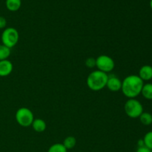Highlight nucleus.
Instances as JSON below:
<instances>
[{
	"label": "nucleus",
	"instance_id": "nucleus-11",
	"mask_svg": "<svg viewBox=\"0 0 152 152\" xmlns=\"http://www.w3.org/2000/svg\"><path fill=\"white\" fill-rule=\"evenodd\" d=\"M5 5L10 11H17L22 6V0H6Z\"/></svg>",
	"mask_w": 152,
	"mask_h": 152
},
{
	"label": "nucleus",
	"instance_id": "nucleus-19",
	"mask_svg": "<svg viewBox=\"0 0 152 152\" xmlns=\"http://www.w3.org/2000/svg\"><path fill=\"white\" fill-rule=\"evenodd\" d=\"M7 25V20L4 16H0V29H4Z\"/></svg>",
	"mask_w": 152,
	"mask_h": 152
},
{
	"label": "nucleus",
	"instance_id": "nucleus-5",
	"mask_svg": "<svg viewBox=\"0 0 152 152\" xmlns=\"http://www.w3.org/2000/svg\"><path fill=\"white\" fill-rule=\"evenodd\" d=\"M15 118L19 126L26 128L31 126L34 120V115L29 108L22 107L16 111Z\"/></svg>",
	"mask_w": 152,
	"mask_h": 152
},
{
	"label": "nucleus",
	"instance_id": "nucleus-21",
	"mask_svg": "<svg viewBox=\"0 0 152 152\" xmlns=\"http://www.w3.org/2000/svg\"><path fill=\"white\" fill-rule=\"evenodd\" d=\"M144 145V142H143V140H140L139 141H138V147L140 146H143Z\"/></svg>",
	"mask_w": 152,
	"mask_h": 152
},
{
	"label": "nucleus",
	"instance_id": "nucleus-9",
	"mask_svg": "<svg viewBox=\"0 0 152 152\" xmlns=\"http://www.w3.org/2000/svg\"><path fill=\"white\" fill-rule=\"evenodd\" d=\"M138 76L143 82L152 80V66L149 65H145L141 67Z\"/></svg>",
	"mask_w": 152,
	"mask_h": 152
},
{
	"label": "nucleus",
	"instance_id": "nucleus-22",
	"mask_svg": "<svg viewBox=\"0 0 152 152\" xmlns=\"http://www.w3.org/2000/svg\"><path fill=\"white\" fill-rule=\"evenodd\" d=\"M150 7H151V10H152V0H151V1H150Z\"/></svg>",
	"mask_w": 152,
	"mask_h": 152
},
{
	"label": "nucleus",
	"instance_id": "nucleus-12",
	"mask_svg": "<svg viewBox=\"0 0 152 152\" xmlns=\"http://www.w3.org/2000/svg\"><path fill=\"white\" fill-rule=\"evenodd\" d=\"M141 94L145 99L151 100L152 99V83H146L143 85Z\"/></svg>",
	"mask_w": 152,
	"mask_h": 152
},
{
	"label": "nucleus",
	"instance_id": "nucleus-2",
	"mask_svg": "<svg viewBox=\"0 0 152 152\" xmlns=\"http://www.w3.org/2000/svg\"><path fill=\"white\" fill-rule=\"evenodd\" d=\"M108 78V74L99 70L94 71L88 76L87 86L91 91H99L106 87Z\"/></svg>",
	"mask_w": 152,
	"mask_h": 152
},
{
	"label": "nucleus",
	"instance_id": "nucleus-6",
	"mask_svg": "<svg viewBox=\"0 0 152 152\" xmlns=\"http://www.w3.org/2000/svg\"><path fill=\"white\" fill-rule=\"evenodd\" d=\"M96 67L99 71L108 74L114 70L115 62L111 56L100 55L96 59Z\"/></svg>",
	"mask_w": 152,
	"mask_h": 152
},
{
	"label": "nucleus",
	"instance_id": "nucleus-14",
	"mask_svg": "<svg viewBox=\"0 0 152 152\" xmlns=\"http://www.w3.org/2000/svg\"><path fill=\"white\" fill-rule=\"evenodd\" d=\"M139 118L141 123L144 126H150L152 124V114L150 113L143 111Z\"/></svg>",
	"mask_w": 152,
	"mask_h": 152
},
{
	"label": "nucleus",
	"instance_id": "nucleus-20",
	"mask_svg": "<svg viewBox=\"0 0 152 152\" xmlns=\"http://www.w3.org/2000/svg\"><path fill=\"white\" fill-rule=\"evenodd\" d=\"M137 152H151V150H150L146 146L143 145V146L138 147L137 149Z\"/></svg>",
	"mask_w": 152,
	"mask_h": 152
},
{
	"label": "nucleus",
	"instance_id": "nucleus-15",
	"mask_svg": "<svg viewBox=\"0 0 152 152\" xmlns=\"http://www.w3.org/2000/svg\"><path fill=\"white\" fill-rule=\"evenodd\" d=\"M10 48L4 45H0V61L7 59L10 55Z\"/></svg>",
	"mask_w": 152,
	"mask_h": 152
},
{
	"label": "nucleus",
	"instance_id": "nucleus-3",
	"mask_svg": "<svg viewBox=\"0 0 152 152\" xmlns=\"http://www.w3.org/2000/svg\"><path fill=\"white\" fill-rule=\"evenodd\" d=\"M124 110L128 117L130 118H139L143 112V106L139 100L134 99H129L124 105Z\"/></svg>",
	"mask_w": 152,
	"mask_h": 152
},
{
	"label": "nucleus",
	"instance_id": "nucleus-10",
	"mask_svg": "<svg viewBox=\"0 0 152 152\" xmlns=\"http://www.w3.org/2000/svg\"><path fill=\"white\" fill-rule=\"evenodd\" d=\"M31 126H32L33 129L35 132H38V133H42V132H45L46 128H47V125H46L45 121L44 120H42V119L40 118L34 119Z\"/></svg>",
	"mask_w": 152,
	"mask_h": 152
},
{
	"label": "nucleus",
	"instance_id": "nucleus-23",
	"mask_svg": "<svg viewBox=\"0 0 152 152\" xmlns=\"http://www.w3.org/2000/svg\"><path fill=\"white\" fill-rule=\"evenodd\" d=\"M151 152H152V151H151Z\"/></svg>",
	"mask_w": 152,
	"mask_h": 152
},
{
	"label": "nucleus",
	"instance_id": "nucleus-4",
	"mask_svg": "<svg viewBox=\"0 0 152 152\" xmlns=\"http://www.w3.org/2000/svg\"><path fill=\"white\" fill-rule=\"evenodd\" d=\"M19 34L17 30L14 28H6L3 31L1 36L2 45L11 49L19 42Z\"/></svg>",
	"mask_w": 152,
	"mask_h": 152
},
{
	"label": "nucleus",
	"instance_id": "nucleus-1",
	"mask_svg": "<svg viewBox=\"0 0 152 152\" xmlns=\"http://www.w3.org/2000/svg\"><path fill=\"white\" fill-rule=\"evenodd\" d=\"M143 85L144 82L140 78L139 76L132 74L127 76L122 81L121 91L129 99H134L141 94Z\"/></svg>",
	"mask_w": 152,
	"mask_h": 152
},
{
	"label": "nucleus",
	"instance_id": "nucleus-8",
	"mask_svg": "<svg viewBox=\"0 0 152 152\" xmlns=\"http://www.w3.org/2000/svg\"><path fill=\"white\" fill-rule=\"evenodd\" d=\"M13 69V63L8 59L0 61V77H7L12 73Z\"/></svg>",
	"mask_w": 152,
	"mask_h": 152
},
{
	"label": "nucleus",
	"instance_id": "nucleus-18",
	"mask_svg": "<svg viewBox=\"0 0 152 152\" xmlns=\"http://www.w3.org/2000/svg\"><path fill=\"white\" fill-rule=\"evenodd\" d=\"M86 66L90 68H94V67L96 66V59H94L92 57L88 58L86 60Z\"/></svg>",
	"mask_w": 152,
	"mask_h": 152
},
{
	"label": "nucleus",
	"instance_id": "nucleus-7",
	"mask_svg": "<svg viewBox=\"0 0 152 152\" xmlns=\"http://www.w3.org/2000/svg\"><path fill=\"white\" fill-rule=\"evenodd\" d=\"M106 87L111 91H119L122 88V81L116 76H108Z\"/></svg>",
	"mask_w": 152,
	"mask_h": 152
},
{
	"label": "nucleus",
	"instance_id": "nucleus-13",
	"mask_svg": "<svg viewBox=\"0 0 152 152\" xmlns=\"http://www.w3.org/2000/svg\"><path fill=\"white\" fill-rule=\"evenodd\" d=\"M62 144L66 148L67 150L72 149L75 147L76 144H77V140L74 136H68L64 140Z\"/></svg>",
	"mask_w": 152,
	"mask_h": 152
},
{
	"label": "nucleus",
	"instance_id": "nucleus-17",
	"mask_svg": "<svg viewBox=\"0 0 152 152\" xmlns=\"http://www.w3.org/2000/svg\"><path fill=\"white\" fill-rule=\"evenodd\" d=\"M143 142L145 146L152 151V132H149L145 134L143 137Z\"/></svg>",
	"mask_w": 152,
	"mask_h": 152
},
{
	"label": "nucleus",
	"instance_id": "nucleus-16",
	"mask_svg": "<svg viewBox=\"0 0 152 152\" xmlns=\"http://www.w3.org/2000/svg\"><path fill=\"white\" fill-rule=\"evenodd\" d=\"M48 152H68V150L62 143H55L50 145Z\"/></svg>",
	"mask_w": 152,
	"mask_h": 152
}]
</instances>
